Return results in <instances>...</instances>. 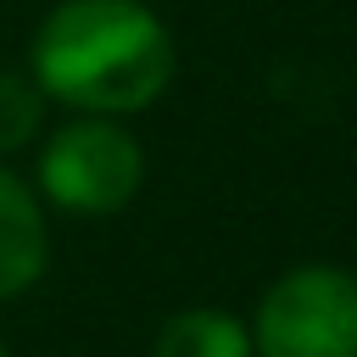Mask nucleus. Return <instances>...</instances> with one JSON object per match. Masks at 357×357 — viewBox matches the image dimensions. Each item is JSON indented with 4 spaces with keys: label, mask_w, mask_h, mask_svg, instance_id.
<instances>
[{
    "label": "nucleus",
    "mask_w": 357,
    "mask_h": 357,
    "mask_svg": "<svg viewBox=\"0 0 357 357\" xmlns=\"http://www.w3.org/2000/svg\"><path fill=\"white\" fill-rule=\"evenodd\" d=\"M33 78L84 112H139L173 78V39L139 0H67L33 33Z\"/></svg>",
    "instance_id": "1"
},
{
    "label": "nucleus",
    "mask_w": 357,
    "mask_h": 357,
    "mask_svg": "<svg viewBox=\"0 0 357 357\" xmlns=\"http://www.w3.org/2000/svg\"><path fill=\"white\" fill-rule=\"evenodd\" d=\"M262 357H357V279L340 268H296L257 307Z\"/></svg>",
    "instance_id": "2"
},
{
    "label": "nucleus",
    "mask_w": 357,
    "mask_h": 357,
    "mask_svg": "<svg viewBox=\"0 0 357 357\" xmlns=\"http://www.w3.org/2000/svg\"><path fill=\"white\" fill-rule=\"evenodd\" d=\"M139 145L112 128V123H67L45 162H39V178L50 190V201H61L67 212H117L123 201H134L139 190Z\"/></svg>",
    "instance_id": "3"
},
{
    "label": "nucleus",
    "mask_w": 357,
    "mask_h": 357,
    "mask_svg": "<svg viewBox=\"0 0 357 357\" xmlns=\"http://www.w3.org/2000/svg\"><path fill=\"white\" fill-rule=\"evenodd\" d=\"M45 268V218L33 206V195L0 173V301L28 290Z\"/></svg>",
    "instance_id": "4"
},
{
    "label": "nucleus",
    "mask_w": 357,
    "mask_h": 357,
    "mask_svg": "<svg viewBox=\"0 0 357 357\" xmlns=\"http://www.w3.org/2000/svg\"><path fill=\"white\" fill-rule=\"evenodd\" d=\"M156 357H251V335L229 312H178L162 324Z\"/></svg>",
    "instance_id": "5"
},
{
    "label": "nucleus",
    "mask_w": 357,
    "mask_h": 357,
    "mask_svg": "<svg viewBox=\"0 0 357 357\" xmlns=\"http://www.w3.org/2000/svg\"><path fill=\"white\" fill-rule=\"evenodd\" d=\"M39 123V89L17 73H0V151H17Z\"/></svg>",
    "instance_id": "6"
},
{
    "label": "nucleus",
    "mask_w": 357,
    "mask_h": 357,
    "mask_svg": "<svg viewBox=\"0 0 357 357\" xmlns=\"http://www.w3.org/2000/svg\"><path fill=\"white\" fill-rule=\"evenodd\" d=\"M0 357H6V351H0Z\"/></svg>",
    "instance_id": "7"
}]
</instances>
